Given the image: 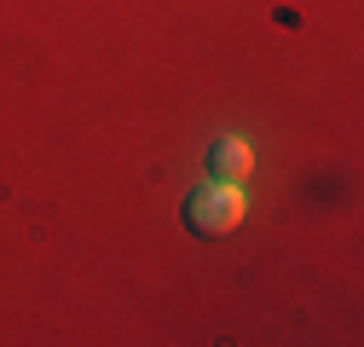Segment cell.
<instances>
[{"instance_id":"obj_1","label":"cell","mask_w":364,"mask_h":347,"mask_svg":"<svg viewBox=\"0 0 364 347\" xmlns=\"http://www.w3.org/2000/svg\"><path fill=\"white\" fill-rule=\"evenodd\" d=\"M243 214H249V197H243V186H232V180H214V186H203V191L186 197V226H191L197 237L237 232Z\"/></svg>"},{"instance_id":"obj_2","label":"cell","mask_w":364,"mask_h":347,"mask_svg":"<svg viewBox=\"0 0 364 347\" xmlns=\"http://www.w3.org/2000/svg\"><path fill=\"white\" fill-rule=\"evenodd\" d=\"M208 168H214V180H232V186H243L249 174H255V151H249V139H237V134H225V139L214 145Z\"/></svg>"}]
</instances>
